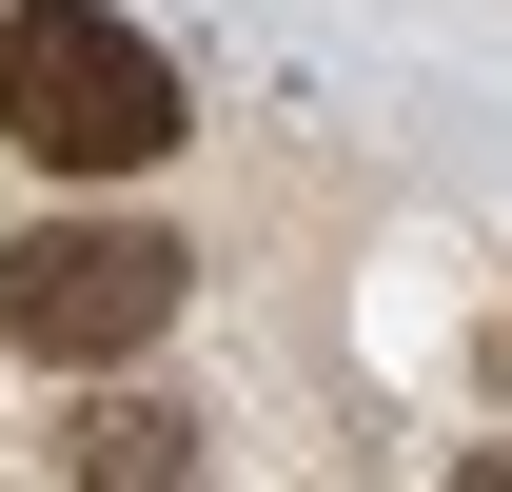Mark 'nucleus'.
Here are the masks:
<instances>
[{"label":"nucleus","instance_id":"1","mask_svg":"<svg viewBox=\"0 0 512 492\" xmlns=\"http://www.w3.org/2000/svg\"><path fill=\"white\" fill-rule=\"evenodd\" d=\"M0 138L60 158V178H138L178 138V60L138 20H99V0H20L0 20Z\"/></svg>","mask_w":512,"mask_h":492},{"label":"nucleus","instance_id":"2","mask_svg":"<svg viewBox=\"0 0 512 492\" xmlns=\"http://www.w3.org/2000/svg\"><path fill=\"white\" fill-rule=\"evenodd\" d=\"M178 276H197V256L138 237V217H40V237L0 256V335H20L40 374H119V355L178 335Z\"/></svg>","mask_w":512,"mask_h":492},{"label":"nucleus","instance_id":"3","mask_svg":"<svg viewBox=\"0 0 512 492\" xmlns=\"http://www.w3.org/2000/svg\"><path fill=\"white\" fill-rule=\"evenodd\" d=\"M60 492H197V414L178 394H99L60 433Z\"/></svg>","mask_w":512,"mask_h":492},{"label":"nucleus","instance_id":"4","mask_svg":"<svg viewBox=\"0 0 512 492\" xmlns=\"http://www.w3.org/2000/svg\"><path fill=\"white\" fill-rule=\"evenodd\" d=\"M453 492H512V453H473V473H453Z\"/></svg>","mask_w":512,"mask_h":492}]
</instances>
